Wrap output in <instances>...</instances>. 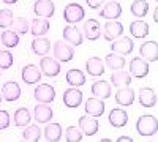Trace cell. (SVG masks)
Segmentation results:
<instances>
[{
    "mask_svg": "<svg viewBox=\"0 0 158 142\" xmlns=\"http://www.w3.org/2000/svg\"><path fill=\"white\" fill-rule=\"evenodd\" d=\"M139 52H141V57L146 62H149V63L156 62V59H158V43L155 40H149L146 43H142L141 47H139Z\"/></svg>",
    "mask_w": 158,
    "mask_h": 142,
    "instance_id": "cell-10",
    "label": "cell"
},
{
    "mask_svg": "<svg viewBox=\"0 0 158 142\" xmlns=\"http://www.w3.org/2000/svg\"><path fill=\"white\" fill-rule=\"evenodd\" d=\"M85 71L89 76H103L104 73V62L100 57H90L85 62Z\"/></svg>",
    "mask_w": 158,
    "mask_h": 142,
    "instance_id": "cell-26",
    "label": "cell"
},
{
    "mask_svg": "<svg viewBox=\"0 0 158 142\" xmlns=\"http://www.w3.org/2000/svg\"><path fill=\"white\" fill-rule=\"evenodd\" d=\"M0 77H2V74H0Z\"/></svg>",
    "mask_w": 158,
    "mask_h": 142,
    "instance_id": "cell-46",
    "label": "cell"
},
{
    "mask_svg": "<svg viewBox=\"0 0 158 142\" xmlns=\"http://www.w3.org/2000/svg\"><path fill=\"white\" fill-rule=\"evenodd\" d=\"M0 44H2V43H0Z\"/></svg>",
    "mask_w": 158,
    "mask_h": 142,
    "instance_id": "cell-47",
    "label": "cell"
},
{
    "mask_svg": "<svg viewBox=\"0 0 158 142\" xmlns=\"http://www.w3.org/2000/svg\"><path fill=\"white\" fill-rule=\"evenodd\" d=\"M108 120L114 128H122L128 123V112H125L123 109H118V108L111 109Z\"/></svg>",
    "mask_w": 158,
    "mask_h": 142,
    "instance_id": "cell-23",
    "label": "cell"
},
{
    "mask_svg": "<svg viewBox=\"0 0 158 142\" xmlns=\"http://www.w3.org/2000/svg\"><path fill=\"white\" fill-rule=\"evenodd\" d=\"M54 11H56V5L52 0H36L33 5V13L38 18L49 19L54 16Z\"/></svg>",
    "mask_w": 158,
    "mask_h": 142,
    "instance_id": "cell-8",
    "label": "cell"
},
{
    "mask_svg": "<svg viewBox=\"0 0 158 142\" xmlns=\"http://www.w3.org/2000/svg\"><path fill=\"white\" fill-rule=\"evenodd\" d=\"M100 16L108 19V21H117L118 18L122 16V5L115 2V0H111L104 5L100 11Z\"/></svg>",
    "mask_w": 158,
    "mask_h": 142,
    "instance_id": "cell-11",
    "label": "cell"
},
{
    "mask_svg": "<svg viewBox=\"0 0 158 142\" xmlns=\"http://www.w3.org/2000/svg\"><path fill=\"white\" fill-rule=\"evenodd\" d=\"M130 11L131 14H133L135 18H144L149 14V3L146 2V0H135L133 3H131L130 6Z\"/></svg>",
    "mask_w": 158,
    "mask_h": 142,
    "instance_id": "cell-33",
    "label": "cell"
},
{
    "mask_svg": "<svg viewBox=\"0 0 158 142\" xmlns=\"http://www.w3.org/2000/svg\"><path fill=\"white\" fill-rule=\"evenodd\" d=\"M85 3H87V6L92 8V10H98V8L103 6L104 0H85Z\"/></svg>",
    "mask_w": 158,
    "mask_h": 142,
    "instance_id": "cell-41",
    "label": "cell"
},
{
    "mask_svg": "<svg viewBox=\"0 0 158 142\" xmlns=\"http://www.w3.org/2000/svg\"><path fill=\"white\" fill-rule=\"evenodd\" d=\"M30 120H32V114L27 108L16 109V112H15V125L18 128H24V126L30 125Z\"/></svg>",
    "mask_w": 158,
    "mask_h": 142,
    "instance_id": "cell-31",
    "label": "cell"
},
{
    "mask_svg": "<svg viewBox=\"0 0 158 142\" xmlns=\"http://www.w3.org/2000/svg\"><path fill=\"white\" fill-rule=\"evenodd\" d=\"M10 122H11L10 114L6 111H0V131L6 130V128L10 126Z\"/></svg>",
    "mask_w": 158,
    "mask_h": 142,
    "instance_id": "cell-40",
    "label": "cell"
},
{
    "mask_svg": "<svg viewBox=\"0 0 158 142\" xmlns=\"http://www.w3.org/2000/svg\"><path fill=\"white\" fill-rule=\"evenodd\" d=\"M115 103L120 106H131L135 103V90L128 87H120L115 92Z\"/></svg>",
    "mask_w": 158,
    "mask_h": 142,
    "instance_id": "cell-22",
    "label": "cell"
},
{
    "mask_svg": "<svg viewBox=\"0 0 158 142\" xmlns=\"http://www.w3.org/2000/svg\"><path fill=\"white\" fill-rule=\"evenodd\" d=\"M11 27H13V30H15L18 35H25L29 32L30 24H29V21L25 18H15L13 22H11Z\"/></svg>",
    "mask_w": 158,
    "mask_h": 142,
    "instance_id": "cell-36",
    "label": "cell"
},
{
    "mask_svg": "<svg viewBox=\"0 0 158 142\" xmlns=\"http://www.w3.org/2000/svg\"><path fill=\"white\" fill-rule=\"evenodd\" d=\"M2 2L5 5H15V3H18V0H2Z\"/></svg>",
    "mask_w": 158,
    "mask_h": 142,
    "instance_id": "cell-43",
    "label": "cell"
},
{
    "mask_svg": "<svg viewBox=\"0 0 158 142\" xmlns=\"http://www.w3.org/2000/svg\"><path fill=\"white\" fill-rule=\"evenodd\" d=\"M67 82L71 85V87H82L85 84V74L77 70V68H73V70H68L67 71V76H65Z\"/></svg>",
    "mask_w": 158,
    "mask_h": 142,
    "instance_id": "cell-27",
    "label": "cell"
},
{
    "mask_svg": "<svg viewBox=\"0 0 158 142\" xmlns=\"http://www.w3.org/2000/svg\"><path fill=\"white\" fill-rule=\"evenodd\" d=\"M125 57L123 55H118V54H108L104 57V65H106L109 70L112 71H117V70H123L125 67Z\"/></svg>",
    "mask_w": 158,
    "mask_h": 142,
    "instance_id": "cell-29",
    "label": "cell"
},
{
    "mask_svg": "<svg viewBox=\"0 0 158 142\" xmlns=\"http://www.w3.org/2000/svg\"><path fill=\"white\" fill-rule=\"evenodd\" d=\"M82 33L89 41H95L101 36V24L97 19H87L82 25Z\"/></svg>",
    "mask_w": 158,
    "mask_h": 142,
    "instance_id": "cell-12",
    "label": "cell"
},
{
    "mask_svg": "<svg viewBox=\"0 0 158 142\" xmlns=\"http://www.w3.org/2000/svg\"><path fill=\"white\" fill-rule=\"evenodd\" d=\"M51 29V24L46 18H36L30 24V32L33 36H44Z\"/></svg>",
    "mask_w": 158,
    "mask_h": 142,
    "instance_id": "cell-25",
    "label": "cell"
},
{
    "mask_svg": "<svg viewBox=\"0 0 158 142\" xmlns=\"http://www.w3.org/2000/svg\"><path fill=\"white\" fill-rule=\"evenodd\" d=\"M22 137L24 140H29V142H38L41 139V131H40V128L36 125H27V128L24 130L22 133Z\"/></svg>",
    "mask_w": 158,
    "mask_h": 142,
    "instance_id": "cell-35",
    "label": "cell"
},
{
    "mask_svg": "<svg viewBox=\"0 0 158 142\" xmlns=\"http://www.w3.org/2000/svg\"><path fill=\"white\" fill-rule=\"evenodd\" d=\"M138 99L142 108H153L156 104V93L150 87H142L138 93Z\"/></svg>",
    "mask_w": 158,
    "mask_h": 142,
    "instance_id": "cell-19",
    "label": "cell"
},
{
    "mask_svg": "<svg viewBox=\"0 0 158 142\" xmlns=\"http://www.w3.org/2000/svg\"><path fill=\"white\" fill-rule=\"evenodd\" d=\"M103 33H104V40L114 41L115 38L122 36L123 33V25L118 21H108L103 25Z\"/></svg>",
    "mask_w": 158,
    "mask_h": 142,
    "instance_id": "cell-16",
    "label": "cell"
},
{
    "mask_svg": "<svg viewBox=\"0 0 158 142\" xmlns=\"http://www.w3.org/2000/svg\"><path fill=\"white\" fill-rule=\"evenodd\" d=\"M79 130L82 134L85 136H95L100 130V125L95 120V117H90V115H82L79 119Z\"/></svg>",
    "mask_w": 158,
    "mask_h": 142,
    "instance_id": "cell-14",
    "label": "cell"
},
{
    "mask_svg": "<svg viewBox=\"0 0 158 142\" xmlns=\"http://www.w3.org/2000/svg\"><path fill=\"white\" fill-rule=\"evenodd\" d=\"M0 43L6 47H16L19 44V35L15 30H3L0 35Z\"/></svg>",
    "mask_w": 158,
    "mask_h": 142,
    "instance_id": "cell-34",
    "label": "cell"
},
{
    "mask_svg": "<svg viewBox=\"0 0 158 142\" xmlns=\"http://www.w3.org/2000/svg\"><path fill=\"white\" fill-rule=\"evenodd\" d=\"M111 84L115 88H120V87H128L131 84V76L123 71V70H117L114 74H111Z\"/></svg>",
    "mask_w": 158,
    "mask_h": 142,
    "instance_id": "cell-28",
    "label": "cell"
},
{
    "mask_svg": "<svg viewBox=\"0 0 158 142\" xmlns=\"http://www.w3.org/2000/svg\"><path fill=\"white\" fill-rule=\"evenodd\" d=\"M0 103H2V92H0Z\"/></svg>",
    "mask_w": 158,
    "mask_h": 142,
    "instance_id": "cell-45",
    "label": "cell"
},
{
    "mask_svg": "<svg viewBox=\"0 0 158 142\" xmlns=\"http://www.w3.org/2000/svg\"><path fill=\"white\" fill-rule=\"evenodd\" d=\"M130 73L136 77H146L149 74V62L141 57H135L130 62Z\"/></svg>",
    "mask_w": 158,
    "mask_h": 142,
    "instance_id": "cell-21",
    "label": "cell"
},
{
    "mask_svg": "<svg viewBox=\"0 0 158 142\" xmlns=\"http://www.w3.org/2000/svg\"><path fill=\"white\" fill-rule=\"evenodd\" d=\"M40 70H41V74L48 76V77H56L60 74V70H62V65L60 62H57L56 59L52 57H43L40 60Z\"/></svg>",
    "mask_w": 158,
    "mask_h": 142,
    "instance_id": "cell-4",
    "label": "cell"
},
{
    "mask_svg": "<svg viewBox=\"0 0 158 142\" xmlns=\"http://www.w3.org/2000/svg\"><path fill=\"white\" fill-rule=\"evenodd\" d=\"M13 19H15V16H13V11L11 10H8V8L0 10V29L11 27Z\"/></svg>",
    "mask_w": 158,
    "mask_h": 142,
    "instance_id": "cell-37",
    "label": "cell"
},
{
    "mask_svg": "<svg viewBox=\"0 0 158 142\" xmlns=\"http://www.w3.org/2000/svg\"><path fill=\"white\" fill-rule=\"evenodd\" d=\"M156 13H158V10L155 8V10H153V21H155V22L158 21V16H156Z\"/></svg>",
    "mask_w": 158,
    "mask_h": 142,
    "instance_id": "cell-44",
    "label": "cell"
},
{
    "mask_svg": "<svg viewBox=\"0 0 158 142\" xmlns=\"http://www.w3.org/2000/svg\"><path fill=\"white\" fill-rule=\"evenodd\" d=\"M149 30H150L149 24L144 21H135L130 24V32L135 38H146L149 35Z\"/></svg>",
    "mask_w": 158,
    "mask_h": 142,
    "instance_id": "cell-30",
    "label": "cell"
},
{
    "mask_svg": "<svg viewBox=\"0 0 158 142\" xmlns=\"http://www.w3.org/2000/svg\"><path fill=\"white\" fill-rule=\"evenodd\" d=\"M44 137L49 142H57L62 137V126L60 123H48L44 128Z\"/></svg>",
    "mask_w": 158,
    "mask_h": 142,
    "instance_id": "cell-32",
    "label": "cell"
},
{
    "mask_svg": "<svg viewBox=\"0 0 158 142\" xmlns=\"http://www.w3.org/2000/svg\"><path fill=\"white\" fill-rule=\"evenodd\" d=\"M136 131L139 136L142 137H150L153 134H156L158 131V120L155 115H150V114H144L138 119L136 122Z\"/></svg>",
    "mask_w": 158,
    "mask_h": 142,
    "instance_id": "cell-1",
    "label": "cell"
},
{
    "mask_svg": "<svg viewBox=\"0 0 158 142\" xmlns=\"http://www.w3.org/2000/svg\"><path fill=\"white\" fill-rule=\"evenodd\" d=\"M65 140L68 142H81L82 140V133L76 126H68L65 131Z\"/></svg>",
    "mask_w": 158,
    "mask_h": 142,
    "instance_id": "cell-38",
    "label": "cell"
},
{
    "mask_svg": "<svg viewBox=\"0 0 158 142\" xmlns=\"http://www.w3.org/2000/svg\"><path fill=\"white\" fill-rule=\"evenodd\" d=\"M133 49H135V43L131 38H118V40H114L112 44H111V51L114 54H118V55H130L131 52H133Z\"/></svg>",
    "mask_w": 158,
    "mask_h": 142,
    "instance_id": "cell-6",
    "label": "cell"
},
{
    "mask_svg": "<svg viewBox=\"0 0 158 142\" xmlns=\"http://www.w3.org/2000/svg\"><path fill=\"white\" fill-rule=\"evenodd\" d=\"M63 40L71 46H81L84 41V36H82V32L74 24H70L63 29Z\"/></svg>",
    "mask_w": 158,
    "mask_h": 142,
    "instance_id": "cell-9",
    "label": "cell"
},
{
    "mask_svg": "<svg viewBox=\"0 0 158 142\" xmlns=\"http://www.w3.org/2000/svg\"><path fill=\"white\" fill-rule=\"evenodd\" d=\"M85 16L84 6L79 3H68L63 10V19L67 21L68 24H77L81 22Z\"/></svg>",
    "mask_w": 158,
    "mask_h": 142,
    "instance_id": "cell-3",
    "label": "cell"
},
{
    "mask_svg": "<svg viewBox=\"0 0 158 142\" xmlns=\"http://www.w3.org/2000/svg\"><path fill=\"white\" fill-rule=\"evenodd\" d=\"M21 77H22V81L25 84H38L40 81H41V70H40L36 65H25L21 71Z\"/></svg>",
    "mask_w": 158,
    "mask_h": 142,
    "instance_id": "cell-15",
    "label": "cell"
},
{
    "mask_svg": "<svg viewBox=\"0 0 158 142\" xmlns=\"http://www.w3.org/2000/svg\"><path fill=\"white\" fill-rule=\"evenodd\" d=\"M13 54L10 51H0V70H10L13 67Z\"/></svg>",
    "mask_w": 158,
    "mask_h": 142,
    "instance_id": "cell-39",
    "label": "cell"
},
{
    "mask_svg": "<svg viewBox=\"0 0 158 142\" xmlns=\"http://www.w3.org/2000/svg\"><path fill=\"white\" fill-rule=\"evenodd\" d=\"M52 52H54V57L57 62L60 63H67L70 60H73L74 57V49L71 44H68L65 40H57L52 46Z\"/></svg>",
    "mask_w": 158,
    "mask_h": 142,
    "instance_id": "cell-2",
    "label": "cell"
},
{
    "mask_svg": "<svg viewBox=\"0 0 158 142\" xmlns=\"http://www.w3.org/2000/svg\"><path fill=\"white\" fill-rule=\"evenodd\" d=\"M33 96L38 103H44V104H49L56 99V90L52 85L49 84H40L35 92H33Z\"/></svg>",
    "mask_w": 158,
    "mask_h": 142,
    "instance_id": "cell-5",
    "label": "cell"
},
{
    "mask_svg": "<svg viewBox=\"0 0 158 142\" xmlns=\"http://www.w3.org/2000/svg\"><path fill=\"white\" fill-rule=\"evenodd\" d=\"M33 115H35V120L38 123H49L52 120V117H54V111L48 104H44V103H40L33 109Z\"/></svg>",
    "mask_w": 158,
    "mask_h": 142,
    "instance_id": "cell-20",
    "label": "cell"
},
{
    "mask_svg": "<svg viewBox=\"0 0 158 142\" xmlns=\"http://www.w3.org/2000/svg\"><path fill=\"white\" fill-rule=\"evenodd\" d=\"M117 142H133V139L128 137V136H120V137L117 139Z\"/></svg>",
    "mask_w": 158,
    "mask_h": 142,
    "instance_id": "cell-42",
    "label": "cell"
},
{
    "mask_svg": "<svg viewBox=\"0 0 158 142\" xmlns=\"http://www.w3.org/2000/svg\"><path fill=\"white\" fill-rule=\"evenodd\" d=\"M63 104L70 108V109H76L82 104V92L76 87L67 88L63 92Z\"/></svg>",
    "mask_w": 158,
    "mask_h": 142,
    "instance_id": "cell-7",
    "label": "cell"
},
{
    "mask_svg": "<svg viewBox=\"0 0 158 142\" xmlns=\"http://www.w3.org/2000/svg\"><path fill=\"white\" fill-rule=\"evenodd\" d=\"M2 96H3L6 101H10V103L18 101V99L21 98V87H19V84H18L16 81H8V82H5L3 87H2Z\"/></svg>",
    "mask_w": 158,
    "mask_h": 142,
    "instance_id": "cell-17",
    "label": "cell"
},
{
    "mask_svg": "<svg viewBox=\"0 0 158 142\" xmlns=\"http://www.w3.org/2000/svg\"><path fill=\"white\" fill-rule=\"evenodd\" d=\"M104 101L100 99V98H87L85 99V114L90 115V117H101V115L104 114Z\"/></svg>",
    "mask_w": 158,
    "mask_h": 142,
    "instance_id": "cell-13",
    "label": "cell"
},
{
    "mask_svg": "<svg viewBox=\"0 0 158 142\" xmlns=\"http://www.w3.org/2000/svg\"><path fill=\"white\" fill-rule=\"evenodd\" d=\"M30 46H32V52L33 54L43 55V57L51 51V41H49V38H43V36H35Z\"/></svg>",
    "mask_w": 158,
    "mask_h": 142,
    "instance_id": "cell-24",
    "label": "cell"
},
{
    "mask_svg": "<svg viewBox=\"0 0 158 142\" xmlns=\"http://www.w3.org/2000/svg\"><path fill=\"white\" fill-rule=\"evenodd\" d=\"M92 95H94L95 98H100V99H108L111 98V84L108 81H95L94 84H92Z\"/></svg>",
    "mask_w": 158,
    "mask_h": 142,
    "instance_id": "cell-18",
    "label": "cell"
}]
</instances>
